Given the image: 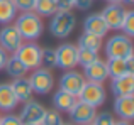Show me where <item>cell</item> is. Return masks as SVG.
Here are the masks:
<instances>
[{"label": "cell", "instance_id": "cell-1", "mask_svg": "<svg viewBox=\"0 0 134 125\" xmlns=\"http://www.w3.org/2000/svg\"><path fill=\"white\" fill-rule=\"evenodd\" d=\"M15 29L19 30L20 37L24 41L34 42L37 37H41L44 30L43 17H39L36 12H22L15 17Z\"/></svg>", "mask_w": 134, "mask_h": 125}, {"label": "cell", "instance_id": "cell-2", "mask_svg": "<svg viewBox=\"0 0 134 125\" xmlns=\"http://www.w3.org/2000/svg\"><path fill=\"white\" fill-rule=\"evenodd\" d=\"M76 26V17L73 12H65V10H58L54 15H51V22H49V32L58 39H66L70 34L73 32Z\"/></svg>", "mask_w": 134, "mask_h": 125}, {"label": "cell", "instance_id": "cell-3", "mask_svg": "<svg viewBox=\"0 0 134 125\" xmlns=\"http://www.w3.org/2000/svg\"><path fill=\"white\" fill-rule=\"evenodd\" d=\"M105 54L107 58H127L134 54V41L124 34H114L105 42Z\"/></svg>", "mask_w": 134, "mask_h": 125}, {"label": "cell", "instance_id": "cell-4", "mask_svg": "<svg viewBox=\"0 0 134 125\" xmlns=\"http://www.w3.org/2000/svg\"><path fill=\"white\" fill-rule=\"evenodd\" d=\"M41 54H43V47L37 46L36 42L27 41V42H22V46L14 53V56L26 66L27 71H31V69L41 68Z\"/></svg>", "mask_w": 134, "mask_h": 125}, {"label": "cell", "instance_id": "cell-5", "mask_svg": "<svg viewBox=\"0 0 134 125\" xmlns=\"http://www.w3.org/2000/svg\"><path fill=\"white\" fill-rule=\"evenodd\" d=\"M76 98L80 102L87 103V105L93 107V108H98L105 103L107 100V93H105V88L102 83H93V81H85L82 91L78 93Z\"/></svg>", "mask_w": 134, "mask_h": 125}, {"label": "cell", "instance_id": "cell-6", "mask_svg": "<svg viewBox=\"0 0 134 125\" xmlns=\"http://www.w3.org/2000/svg\"><path fill=\"white\" fill-rule=\"evenodd\" d=\"M27 79H29L31 88L36 95H48V93H51L53 86H54V76H53L51 69L46 68L32 69V73Z\"/></svg>", "mask_w": 134, "mask_h": 125}, {"label": "cell", "instance_id": "cell-7", "mask_svg": "<svg viewBox=\"0 0 134 125\" xmlns=\"http://www.w3.org/2000/svg\"><path fill=\"white\" fill-rule=\"evenodd\" d=\"M56 53V66L65 71L68 69H75L78 66V58H76V53H78V47L71 42H65L61 46H58L54 49Z\"/></svg>", "mask_w": 134, "mask_h": 125}, {"label": "cell", "instance_id": "cell-8", "mask_svg": "<svg viewBox=\"0 0 134 125\" xmlns=\"http://www.w3.org/2000/svg\"><path fill=\"white\" fill-rule=\"evenodd\" d=\"M24 39L20 37L19 30L15 29V26L9 24V26H3L0 29V47H2L5 53L14 54L20 46H22Z\"/></svg>", "mask_w": 134, "mask_h": 125}, {"label": "cell", "instance_id": "cell-9", "mask_svg": "<svg viewBox=\"0 0 134 125\" xmlns=\"http://www.w3.org/2000/svg\"><path fill=\"white\" fill-rule=\"evenodd\" d=\"M85 81L87 79L83 78L82 73L75 71V69H68V71H65L63 76L59 78V90L70 93V95H73V96H78V93L82 91Z\"/></svg>", "mask_w": 134, "mask_h": 125}, {"label": "cell", "instance_id": "cell-10", "mask_svg": "<svg viewBox=\"0 0 134 125\" xmlns=\"http://www.w3.org/2000/svg\"><path fill=\"white\" fill-rule=\"evenodd\" d=\"M68 113H70V118H71L73 125H88L93 122L95 115H97V108L76 100V103L73 105V108Z\"/></svg>", "mask_w": 134, "mask_h": 125}, {"label": "cell", "instance_id": "cell-11", "mask_svg": "<svg viewBox=\"0 0 134 125\" xmlns=\"http://www.w3.org/2000/svg\"><path fill=\"white\" fill-rule=\"evenodd\" d=\"M100 15L105 20L109 29L121 30L122 20H124V15H126V9L122 3H107V7L100 12Z\"/></svg>", "mask_w": 134, "mask_h": 125}, {"label": "cell", "instance_id": "cell-12", "mask_svg": "<svg viewBox=\"0 0 134 125\" xmlns=\"http://www.w3.org/2000/svg\"><path fill=\"white\" fill-rule=\"evenodd\" d=\"M44 113H46V108L41 105L39 102H36V100H29V102L24 103L19 118H20V122H22V125L41 123L43 118H44Z\"/></svg>", "mask_w": 134, "mask_h": 125}, {"label": "cell", "instance_id": "cell-13", "mask_svg": "<svg viewBox=\"0 0 134 125\" xmlns=\"http://www.w3.org/2000/svg\"><path fill=\"white\" fill-rule=\"evenodd\" d=\"M110 91L115 98L134 95V74L132 73H127V74H124V76L114 78L110 81Z\"/></svg>", "mask_w": 134, "mask_h": 125}, {"label": "cell", "instance_id": "cell-14", "mask_svg": "<svg viewBox=\"0 0 134 125\" xmlns=\"http://www.w3.org/2000/svg\"><path fill=\"white\" fill-rule=\"evenodd\" d=\"M83 78L87 81H93V83H104L105 79L109 78L107 74V66H105V61H102L100 58L95 59L93 63L83 66Z\"/></svg>", "mask_w": 134, "mask_h": 125}, {"label": "cell", "instance_id": "cell-15", "mask_svg": "<svg viewBox=\"0 0 134 125\" xmlns=\"http://www.w3.org/2000/svg\"><path fill=\"white\" fill-rule=\"evenodd\" d=\"M83 32L93 34V36H98V37H105V34L109 32V27L100 14H92L83 20Z\"/></svg>", "mask_w": 134, "mask_h": 125}, {"label": "cell", "instance_id": "cell-16", "mask_svg": "<svg viewBox=\"0 0 134 125\" xmlns=\"http://www.w3.org/2000/svg\"><path fill=\"white\" fill-rule=\"evenodd\" d=\"M114 112L121 120H134V95L131 96H122V98H115L114 102Z\"/></svg>", "mask_w": 134, "mask_h": 125}, {"label": "cell", "instance_id": "cell-17", "mask_svg": "<svg viewBox=\"0 0 134 125\" xmlns=\"http://www.w3.org/2000/svg\"><path fill=\"white\" fill-rule=\"evenodd\" d=\"M19 105V100L14 95V90L10 83H0V110L7 113H12V110Z\"/></svg>", "mask_w": 134, "mask_h": 125}, {"label": "cell", "instance_id": "cell-18", "mask_svg": "<svg viewBox=\"0 0 134 125\" xmlns=\"http://www.w3.org/2000/svg\"><path fill=\"white\" fill-rule=\"evenodd\" d=\"M10 86H12L14 95L17 96L19 103H26V102H29V100H32L34 91H32L31 83H29V79H27L26 76H22V78H15L12 83H10Z\"/></svg>", "mask_w": 134, "mask_h": 125}, {"label": "cell", "instance_id": "cell-19", "mask_svg": "<svg viewBox=\"0 0 134 125\" xmlns=\"http://www.w3.org/2000/svg\"><path fill=\"white\" fill-rule=\"evenodd\" d=\"M76 96L70 95V93L63 91V90H58V91L53 95V108L56 110V112H70V110L73 108V105L76 103Z\"/></svg>", "mask_w": 134, "mask_h": 125}, {"label": "cell", "instance_id": "cell-20", "mask_svg": "<svg viewBox=\"0 0 134 125\" xmlns=\"http://www.w3.org/2000/svg\"><path fill=\"white\" fill-rule=\"evenodd\" d=\"M105 66H107V74L109 78H119V76L127 74V66H126V59L122 58H107L105 61Z\"/></svg>", "mask_w": 134, "mask_h": 125}, {"label": "cell", "instance_id": "cell-21", "mask_svg": "<svg viewBox=\"0 0 134 125\" xmlns=\"http://www.w3.org/2000/svg\"><path fill=\"white\" fill-rule=\"evenodd\" d=\"M102 46H104V37L83 32L82 36L78 37V46L76 47H83V49H90V51H93V53H98V51L102 49Z\"/></svg>", "mask_w": 134, "mask_h": 125}, {"label": "cell", "instance_id": "cell-22", "mask_svg": "<svg viewBox=\"0 0 134 125\" xmlns=\"http://www.w3.org/2000/svg\"><path fill=\"white\" fill-rule=\"evenodd\" d=\"M3 69H5V73L10 76V78H14V79H15V78H22V76H26V73H27V68L17 59L14 54L9 56V59H7Z\"/></svg>", "mask_w": 134, "mask_h": 125}, {"label": "cell", "instance_id": "cell-23", "mask_svg": "<svg viewBox=\"0 0 134 125\" xmlns=\"http://www.w3.org/2000/svg\"><path fill=\"white\" fill-rule=\"evenodd\" d=\"M17 10L14 7L12 0H0V24L2 26H9L15 20Z\"/></svg>", "mask_w": 134, "mask_h": 125}, {"label": "cell", "instance_id": "cell-24", "mask_svg": "<svg viewBox=\"0 0 134 125\" xmlns=\"http://www.w3.org/2000/svg\"><path fill=\"white\" fill-rule=\"evenodd\" d=\"M39 17H51L58 12L56 0H34V10Z\"/></svg>", "mask_w": 134, "mask_h": 125}, {"label": "cell", "instance_id": "cell-25", "mask_svg": "<svg viewBox=\"0 0 134 125\" xmlns=\"http://www.w3.org/2000/svg\"><path fill=\"white\" fill-rule=\"evenodd\" d=\"M122 34L127 37H134V10H126L124 20H122V27H121Z\"/></svg>", "mask_w": 134, "mask_h": 125}, {"label": "cell", "instance_id": "cell-26", "mask_svg": "<svg viewBox=\"0 0 134 125\" xmlns=\"http://www.w3.org/2000/svg\"><path fill=\"white\" fill-rule=\"evenodd\" d=\"M76 58H78V64L83 68V66H87V64H90V63H93L95 59H98V53H93V51H90V49L78 47Z\"/></svg>", "mask_w": 134, "mask_h": 125}, {"label": "cell", "instance_id": "cell-27", "mask_svg": "<svg viewBox=\"0 0 134 125\" xmlns=\"http://www.w3.org/2000/svg\"><path fill=\"white\" fill-rule=\"evenodd\" d=\"M41 68H56V53L51 47H44L41 54Z\"/></svg>", "mask_w": 134, "mask_h": 125}, {"label": "cell", "instance_id": "cell-28", "mask_svg": "<svg viewBox=\"0 0 134 125\" xmlns=\"http://www.w3.org/2000/svg\"><path fill=\"white\" fill-rule=\"evenodd\" d=\"M63 123L65 122H63V118H61V113L56 112L54 108L46 110L44 118H43V122H41V125H63Z\"/></svg>", "mask_w": 134, "mask_h": 125}, {"label": "cell", "instance_id": "cell-29", "mask_svg": "<svg viewBox=\"0 0 134 125\" xmlns=\"http://www.w3.org/2000/svg\"><path fill=\"white\" fill-rule=\"evenodd\" d=\"M115 122L117 120L114 118V115L109 112H100L95 115L93 122H92V125H115Z\"/></svg>", "mask_w": 134, "mask_h": 125}, {"label": "cell", "instance_id": "cell-30", "mask_svg": "<svg viewBox=\"0 0 134 125\" xmlns=\"http://www.w3.org/2000/svg\"><path fill=\"white\" fill-rule=\"evenodd\" d=\"M17 12H32L34 10V0H12Z\"/></svg>", "mask_w": 134, "mask_h": 125}, {"label": "cell", "instance_id": "cell-31", "mask_svg": "<svg viewBox=\"0 0 134 125\" xmlns=\"http://www.w3.org/2000/svg\"><path fill=\"white\" fill-rule=\"evenodd\" d=\"M0 125H22L19 115H14V113H7L0 118Z\"/></svg>", "mask_w": 134, "mask_h": 125}, {"label": "cell", "instance_id": "cell-32", "mask_svg": "<svg viewBox=\"0 0 134 125\" xmlns=\"http://www.w3.org/2000/svg\"><path fill=\"white\" fill-rule=\"evenodd\" d=\"M56 7L58 10L71 12V9H75V0H56Z\"/></svg>", "mask_w": 134, "mask_h": 125}, {"label": "cell", "instance_id": "cell-33", "mask_svg": "<svg viewBox=\"0 0 134 125\" xmlns=\"http://www.w3.org/2000/svg\"><path fill=\"white\" fill-rule=\"evenodd\" d=\"M93 3V0H75V9L78 10H88Z\"/></svg>", "mask_w": 134, "mask_h": 125}, {"label": "cell", "instance_id": "cell-34", "mask_svg": "<svg viewBox=\"0 0 134 125\" xmlns=\"http://www.w3.org/2000/svg\"><path fill=\"white\" fill-rule=\"evenodd\" d=\"M124 59H126V66H127V71L134 74V54H131V56H127V58H124Z\"/></svg>", "mask_w": 134, "mask_h": 125}, {"label": "cell", "instance_id": "cell-35", "mask_svg": "<svg viewBox=\"0 0 134 125\" xmlns=\"http://www.w3.org/2000/svg\"><path fill=\"white\" fill-rule=\"evenodd\" d=\"M9 56H10V54H9V53H5V51L0 47V69H3V66H5L7 59H9Z\"/></svg>", "mask_w": 134, "mask_h": 125}, {"label": "cell", "instance_id": "cell-36", "mask_svg": "<svg viewBox=\"0 0 134 125\" xmlns=\"http://www.w3.org/2000/svg\"><path fill=\"white\" fill-rule=\"evenodd\" d=\"M115 125H132V122H127V120H117Z\"/></svg>", "mask_w": 134, "mask_h": 125}, {"label": "cell", "instance_id": "cell-37", "mask_svg": "<svg viewBox=\"0 0 134 125\" xmlns=\"http://www.w3.org/2000/svg\"><path fill=\"white\" fill-rule=\"evenodd\" d=\"M107 3H122V0H105Z\"/></svg>", "mask_w": 134, "mask_h": 125}, {"label": "cell", "instance_id": "cell-38", "mask_svg": "<svg viewBox=\"0 0 134 125\" xmlns=\"http://www.w3.org/2000/svg\"><path fill=\"white\" fill-rule=\"evenodd\" d=\"M124 3H127V5H134V0H122Z\"/></svg>", "mask_w": 134, "mask_h": 125}, {"label": "cell", "instance_id": "cell-39", "mask_svg": "<svg viewBox=\"0 0 134 125\" xmlns=\"http://www.w3.org/2000/svg\"><path fill=\"white\" fill-rule=\"evenodd\" d=\"M27 125H41V123H27Z\"/></svg>", "mask_w": 134, "mask_h": 125}, {"label": "cell", "instance_id": "cell-40", "mask_svg": "<svg viewBox=\"0 0 134 125\" xmlns=\"http://www.w3.org/2000/svg\"><path fill=\"white\" fill-rule=\"evenodd\" d=\"M63 125H73V123H71V122H70V123H63Z\"/></svg>", "mask_w": 134, "mask_h": 125}, {"label": "cell", "instance_id": "cell-41", "mask_svg": "<svg viewBox=\"0 0 134 125\" xmlns=\"http://www.w3.org/2000/svg\"><path fill=\"white\" fill-rule=\"evenodd\" d=\"M0 118H2V115H0Z\"/></svg>", "mask_w": 134, "mask_h": 125}, {"label": "cell", "instance_id": "cell-42", "mask_svg": "<svg viewBox=\"0 0 134 125\" xmlns=\"http://www.w3.org/2000/svg\"><path fill=\"white\" fill-rule=\"evenodd\" d=\"M88 125H92V123H88Z\"/></svg>", "mask_w": 134, "mask_h": 125}]
</instances>
